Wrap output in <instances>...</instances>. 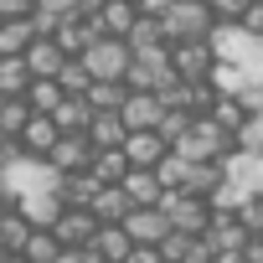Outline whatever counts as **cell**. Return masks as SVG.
Instances as JSON below:
<instances>
[{"instance_id": "6da1fadb", "label": "cell", "mask_w": 263, "mask_h": 263, "mask_svg": "<svg viewBox=\"0 0 263 263\" xmlns=\"http://www.w3.org/2000/svg\"><path fill=\"white\" fill-rule=\"evenodd\" d=\"M42 191H62L57 165L26 155L21 140H6V145H0V196H6V206H16L26 196H42Z\"/></svg>"}, {"instance_id": "7a4b0ae2", "label": "cell", "mask_w": 263, "mask_h": 263, "mask_svg": "<svg viewBox=\"0 0 263 263\" xmlns=\"http://www.w3.org/2000/svg\"><path fill=\"white\" fill-rule=\"evenodd\" d=\"M217 26H222V21H217V11L206 6V0H176V11L165 16V36H171V47L212 42Z\"/></svg>"}, {"instance_id": "3957f363", "label": "cell", "mask_w": 263, "mask_h": 263, "mask_svg": "<svg viewBox=\"0 0 263 263\" xmlns=\"http://www.w3.org/2000/svg\"><path fill=\"white\" fill-rule=\"evenodd\" d=\"M176 83H181V72H176V47L140 52L135 67H129V88H135V93H171Z\"/></svg>"}, {"instance_id": "277c9868", "label": "cell", "mask_w": 263, "mask_h": 263, "mask_svg": "<svg viewBox=\"0 0 263 263\" xmlns=\"http://www.w3.org/2000/svg\"><path fill=\"white\" fill-rule=\"evenodd\" d=\"M160 212L171 217V227H176V232H191V237H206V232H212V222H217L212 201H206V196H191V191H165Z\"/></svg>"}, {"instance_id": "5b68a950", "label": "cell", "mask_w": 263, "mask_h": 263, "mask_svg": "<svg viewBox=\"0 0 263 263\" xmlns=\"http://www.w3.org/2000/svg\"><path fill=\"white\" fill-rule=\"evenodd\" d=\"M88 72L98 78V83H129V67H135V52H129V42H119V36H103L88 57Z\"/></svg>"}, {"instance_id": "8992f818", "label": "cell", "mask_w": 263, "mask_h": 263, "mask_svg": "<svg viewBox=\"0 0 263 263\" xmlns=\"http://www.w3.org/2000/svg\"><path fill=\"white\" fill-rule=\"evenodd\" d=\"M52 165H57V176L67 181V176H88L93 171V160H98V145L88 140V135H62L57 140V150L47 155Z\"/></svg>"}, {"instance_id": "52a82bcc", "label": "cell", "mask_w": 263, "mask_h": 263, "mask_svg": "<svg viewBox=\"0 0 263 263\" xmlns=\"http://www.w3.org/2000/svg\"><path fill=\"white\" fill-rule=\"evenodd\" d=\"M108 31H103V21H83V16H62V26H57V47L67 52V57H88L98 42H103Z\"/></svg>"}, {"instance_id": "ba28073f", "label": "cell", "mask_w": 263, "mask_h": 263, "mask_svg": "<svg viewBox=\"0 0 263 263\" xmlns=\"http://www.w3.org/2000/svg\"><path fill=\"white\" fill-rule=\"evenodd\" d=\"M52 232H57V242H62V248H67V258H72V253H83V248H93V242H98L103 222H98L93 212H67Z\"/></svg>"}, {"instance_id": "9c48e42d", "label": "cell", "mask_w": 263, "mask_h": 263, "mask_svg": "<svg viewBox=\"0 0 263 263\" xmlns=\"http://www.w3.org/2000/svg\"><path fill=\"white\" fill-rule=\"evenodd\" d=\"M124 232L135 237V248H160V242H165V237H171L176 227H171V217H165L160 206H140L135 217L124 222Z\"/></svg>"}, {"instance_id": "30bf717a", "label": "cell", "mask_w": 263, "mask_h": 263, "mask_svg": "<svg viewBox=\"0 0 263 263\" xmlns=\"http://www.w3.org/2000/svg\"><path fill=\"white\" fill-rule=\"evenodd\" d=\"M227 186L237 191V196H263V155H242V150H232L227 155Z\"/></svg>"}, {"instance_id": "8fae6325", "label": "cell", "mask_w": 263, "mask_h": 263, "mask_svg": "<svg viewBox=\"0 0 263 263\" xmlns=\"http://www.w3.org/2000/svg\"><path fill=\"white\" fill-rule=\"evenodd\" d=\"M16 212L36 227V232H52L62 217H67V201H62V191H42V196H26V201H16Z\"/></svg>"}, {"instance_id": "7c38bea8", "label": "cell", "mask_w": 263, "mask_h": 263, "mask_svg": "<svg viewBox=\"0 0 263 263\" xmlns=\"http://www.w3.org/2000/svg\"><path fill=\"white\" fill-rule=\"evenodd\" d=\"M124 155H129V165H135V171H160V165L171 160V145H165L160 135H129Z\"/></svg>"}, {"instance_id": "4fadbf2b", "label": "cell", "mask_w": 263, "mask_h": 263, "mask_svg": "<svg viewBox=\"0 0 263 263\" xmlns=\"http://www.w3.org/2000/svg\"><path fill=\"white\" fill-rule=\"evenodd\" d=\"M31 237H36V227H31L16 206H6V217H0V253H6V258H21V253L31 248Z\"/></svg>"}, {"instance_id": "5bb4252c", "label": "cell", "mask_w": 263, "mask_h": 263, "mask_svg": "<svg viewBox=\"0 0 263 263\" xmlns=\"http://www.w3.org/2000/svg\"><path fill=\"white\" fill-rule=\"evenodd\" d=\"M31 83H36V72L26 57H0V98H26Z\"/></svg>"}, {"instance_id": "9a60e30c", "label": "cell", "mask_w": 263, "mask_h": 263, "mask_svg": "<svg viewBox=\"0 0 263 263\" xmlns=\"http://www.w3.org/2000/svg\"><path fill=\"white\" fill-rule=\"evenodd\" d=\"M57 140H62V129H57V119H47V114H36V119L26 124V135H21L26 155H36V160H47V155L57 150Z\"/></svg>"}, {"instance_id": "2e32d148", "label": "cell", "mask_w": 263, "mask_h": 263, "mask_svg": "<svg viewBox=\"0 0 263 263\" xmlns=\"http://www.w3.org/2000/svg\"><path fill=\"white\" fill-rule=\"evenodd\" d=\"M57 129H62V135H93V124H98V108L88 103V98H67L57 114Z\"/></svg>"}, {"instance_id": "e0dca14e", "label": "cell", "mask_w": 263, "mask_h": 263, "mask_svg": "<svg viewBox=\"0 0 263 263\" xmlns=\"http://www.w3.org/2000/svg\"><path fill=\"white\" fill-rule=\"evenodd\" d=\"M206 237L217 242V253H248V242H253V232L242 227V217H217Z\"/></svg>"}, {"instance_id": "ac0fdd59", "label": "cell", "mask_w": 263, "mask_h": 263, "mask_svg": "<svg viewBox=\"0 0 263 263\" xmlns=\"http://www.w3.org/2000/svg\"><path fill=\"white\" fill-rule=\"evenodd\" d=\"M36 26L31 21H0V57H26L36 47Z\"/></svg>"}, {"instance_id": "d6986e66", "label": "cell", "mask_w": 263, "mask_h": 263, "mask_svg": "<svg viewBox=\"0 0 263 263\" xmlns=\"http://www.w3.org/2000/svg\"><path fill=\"white\" fill-rule=\"evenodd\" d=\"M98 21H103V31H108V36L129 42V31L140 26V6H135V0H108V11H103Z\"/></svg>"}, {"instance_id": "ffe728a7", "label": "cell", "mask_w": 263, "mask_h": 263, "mask_svg": "<svg viewBox=\"0 0 263 263\" xmlns=\"http://www.w3.org/2000/svg\"><path fill=\"white\" fill-rule=\"evenodd\" d=\"M26 62H31V72H36V78H52V83H57V78H62V67H67L72 57H67L57 42H36V47L26 52Z\"/></svg>"}, {"instance_id": "44dd1931", "label": "cell", "mask_w": 263, "mask_h": 263, "mask_svg": "<svg viewBox=\"0 0 263 263\" xmlns=\"http://www.w3.org/2000/svg\"><path fill=\"white\" fill-rule=\"evenodd\" d=\"M124 191H129V201H135V212H140V206H160V201H165V186H160V176H155V171H135V176L124 181Z\"/></svg>"}, {"instance_id": "7402d4cb", "label": "cell", "mask_w": 263, "mask_h": 263, "mask_svg": "<svg viewBox=\"0 0 263 263\" xmlns=\"http://www.w3.org/2000/svg\"><path fill=\"white\" fill-rule=\"evenodd\" d=\"M155 47H171V36H165V21L160 16H140V26L129 31V52H155Z\"/></svg>"}, {"instance_id": "603a6c76", "label": "cell", "mask_w": 263, "mask_h": 263, "mask_svg": "<svg viewBox=\"0 0 263 263\" xmlns=\"http://www.w3.org/2000/svg\"><path fill=\"white\" fill-rule=\"evenodd\" d=\"M31 119H36V114H31L26 98H0V135H6V140H21Z\"/></svg>"}, {"instance_id": "cb8c5ba5", "label": "cell", "mask_w": 263, "mask_h": 263, "mask_svg": "<svg viewBox=\"0 0 263 263\" xmlns=\"http://www.w3.org/2000/svg\"><path fill=\"white\" fill-rule=\"evenodd\" d=\"M93 176H98L103 186H124L129 176H135V165H129V155H124V150H98V160H93Z\"/></svg>"}, {"instance_id": "d4e9b609", "label": "cell", "mask_w": 263, "mask_h": 263, "mask_svg": "<svg viewBox=\"0 0 263 263\" xmlns=\"http://www.w3.org/2000/svg\"><path fill=\"white\" fill-rule=\"evenodd\" d=\"M93 248L103 253V263H129V258H135V237H129L124 227H103Z\"/></svg>"}, {"instance_id": "484cf974", "label": "cell", "mask_w": 263, "mask_h": 263, "mask_svg": "<svg viewBox=\"0 0 263 263\" xmlns=\"http://www.w3.org/2000/svg\"><path fill=\"white\" fill-rule=\"evenodd\" d=\"M26 103H31V114H57L62 103H67V93H62V83H52V78H36L31 83V93H26Z\"/></svg>"}, {"instance_id": "4316f807", "label": "cell", "mask_w": 263, "mask_h": 263, "mask_svg": "<svg viewBox=\"0 0 263 263\" xmlns=\"http://www.w3.org/2000/svg\"><path fill=\"white\" fill-rule=\"evenodd\" d=\"M57 83H62V93H67V98H88L98 78L88 72V62H83V57H72V62L62 67V78H57Z\"/></svg>"}, {"instance_id": "83f0119b", "label": "cell", "mask_w": 263, "mask_h": 263, "mask_svg": "<svg viewBox=\"0 0 263 263\" xmlns=\"http://www.w3.org/2000/svg\"><path fill=\"white\" fill-rule=\"evenodd\" d=\"M196 124H201V114H191V108H171V114H165V124H160V140H165V145L176 150V145H181V140L191 135Z\"/></svg>"}, {"instance_id": "f1b7e54d", "label": "cell", "mask_w": 263, "mask_h": 263, "mask_svg": "<svg viewBox=\"0 0 263 263\" xmlns=\"http://www.w3.org/2000/svg\"><path fill=\"white\" fill-rule=\"evenodd\" d=\"M248 83H253V78H248L242 67H232V62H217V72H212V88H217L222 98H242Z\"/></svg>"}, {"instance_id": "f546056e", "label": "cell", "mask_w": 263, "mask_h": 263, "mask_svg": "<svg viewBox=\"0 0 263 263\" xmlns=\"http://www.w3.org/2000/svg\"><path fill=\"white\" fill-rule=\"evenodd\" d=\"M21 258H26V263H67V248L57 242V232H36Z\"/></svg>"}, {"instance_id": "4dcf8cb0", "label": "cell", "mask_w": 263, "mask_h": 263, "mask_svg": "<svg viewBox=\"0 0 263 263\" xmlns=\"http://www.w3.org/2000/svg\"><path fill=\"white\" fill-rule=\"evenodd\" d=\"M237 150L242 155H263V119H248L237 129Z\"/></svg>"}, {"instance_id": "1f68e13d", "label": "cell", "mask_w": 263, "mask_h": 263, "mask_svg": "<svg viewBox=\"0 0 263 263\" xmlns=\"http://www.w3.org/2000/svg\"><path fill=\"white\" fill-rule=\"evenodd\" d=\"M36 0H0V21H31Z\"/></svg>"}, {"instance_id": "d6a6232c", "label": "cell", "mask_w": 263, "mask_h": 263, "mask_svg": "<svg viewBox=\"0 0 263 263\" xmlns=\"http://www.w3.org/2000/svg\"><path fill=\"white\" fill-rule=\"evenodd\" d=\"M212 11H217V21H242L253 11V0H212Z\"/></svg>"}, {"instance_id": "836d02e7", "label": "cell", "mask_w": 263, "mask_h": 263, "mask_svg": "<svg viewBox=\"0 0 263 263\" xmlns=\"http://www.w3.org/2000/svg\"><path fill=\"white\" fill-rule=\"evenodd\" d=\"M242 227H248L253 237H263V196H253V201L242 206Z\"/></svg>"}, {"instance_id": "e575fe53", "label": "cell", "mask_w": 263, "mask_h": 263, "mask_svg": "<svg viewBox=\"0 0 263 263\" xmlns=\"http://www.w3.org/2000/svg\"><path fill=\"white\" fill-rule=\"evenodd\" d=\"M237 103H242V108H248V114L258 119V114H263V83H248V93H242Z\"/></svg>"}, {"instance_id": "d590c367", "label": "cell", "mask_w": 263, "mask_h": 263, "mask_svg": "<svg viewBox=\"0 0 263 263\" xmlns=\"http://www.w3.org/2000/svg\"><path fill=\"white\" fill-rule=\"evenodd\" d=\"M135 6H140V16H160V21H165V16L176 11V0H135Z\"/></svg>"}, {"instance_id": "8d00e7d4", "label": "cell", "mask_w": 263, "mask_h": 263, "mask_svg": "<svg viewBox=\"0 0 263 263\" xmlns=\"http://www.w3.org/2000/svg\"><path fill=\"white\" fill-rule=\"evenodd\" d=\"M237 26H242V31H253V36H263V0H253V11H248Z\"/></svg>"}, {"instance_id": "74e56055", "label": "cell", "mask_w": 263, "mask_h": 263, "mask_svg": "<svg viewBox=\"0 0 263 263\" xmlns=\"http://www.w3.org/2000/svg\"><path fill=\"white\" fill-rule=\"evenodd\" d=\"M36 11H52V16H72L78 0H36Z\"/></svg>"}, {"instance_id": "f35d334b", "label": "cell", "mask_w": 263, "mask_h": 263, "mask_svg": "<svg viewBox=\"0 0 263 263\" xmlns=\"http://www.w3.org/2000/svg\"><path fill=\"white\" fill-rule=\"evenodd\" d=\"M129 263H165V258H160V248H135V258H129Z\"/></svg>"}, {"instance_id": "ab89813d", "label": "cell", "mask_w": 263, "mask_h": 263, "mask_svg": "<svg viewBox=\"0 0 263 263\" xmlns=\"http://www.w3.org/2000/svg\"><path fill=\"white\" fill-rule=\"evenodd\" d=\"M242 263H263V237H253V242H248V253H242Z\"/></svg>"}, {"instance_id": "60d3db41", "label": "cell", "mask_w": 263, "mask_h": 263, "mask_svg": "<svg viewBox=\"0 0 263 263\" xmlns=\"http://www.w3.org/2000/svg\"><path fill=\"white\" fill-rule=\"evenodd\" d=\"M0 263H26V258H6V253H0Z\"/></svg>"}, {"instance_id": "b9f144b4", "label": "cell", "mask_w": 263, "mask_h": 263, "mask_svg": "<svg viewBox=\"0 0 263 263\" xmlns=\"http://www.w3.org/2000/svg\"><path fill=\"white\" fill-rule=\"evenodd\" d=\"M258 119H263V114H258Z\"/></svg>"}]
</instances>
